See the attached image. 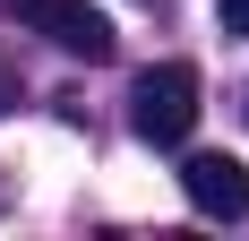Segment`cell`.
I'll return each mask as SVG.
<instances>
[{"label": "cell", "instance_id": "cell-3", "mask_svg": "<svg viewBox=\"0 0 249 241\" xmlns=\"http://www.w3.org/2000/svg\"><path fill=\"white\" fill-rule=\"evenodd\" d=\"M180 190H189V207L215 216V224L249 216V164L241 155H189V164H180Z\"/></svg>", "mask_w": 249, "mask_h": 241}, {"label": "cell", "instance_id": "cell-2", "mask_svg": "<svg viewBox=\"0 0 249 241\" xmlns=\"http://www.w3.org/2000/svg\"><path fill=\"white\" fill-rule=\"evenodd\" d=\"M18 26H35L43 43L77 52V60H112V18H103L95 0H0Z\"/></svg>", "mask_w": 249, "mask_h": 241}, {"label": "cell", "instance_id": "cell-5", "mask_svg": "<svg viewBox=\"0 0 249 241\" xmlns=\"http://www.w3.org/2000/svg\"><path fill=\"white\" fill-rule=\"evenodd\" d=\"M9 103H18V69H0V112H9Z\"/></svg>", "mask_w": 249, "mask_h": 241}, {"label": "cell", "instance_id": "cell-1", "mask_svg": "<svg viewBox=\"0 0 249 241\" xmlns=\"http://www.w3.org/2000/svg\"><path fill=\"white\" fill-rule=\"evenodd\" d=\"M129 129L146 146H180L198 129V69H189V60H155V69L129 86Z\"/></svg>", "mask_w": 249, "mask_h": 241}, {"label": "cell", "instance_id": "cell-4", "mask_svg": "<svg viewBox=\"0 0 249 241\" xmlns=\"http://www.w3.org/2000/svg\"><path fill=\"white\" fill-rule=\"evenodd\" d=\"M215 26H224V35H241V43H249V0H215Z\"/></svg>", "mask_w": 249, "mask_h": 241}]
</instances>
